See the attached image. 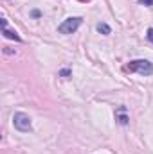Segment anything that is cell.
<instances>
[{
	"label": "cell",
	"mask_w": 153,
	"mask_h": 154,
	"mask_svg": "<svg viewBox=\"0 0 153 154\" xmlns=\"http://www.w3.org/2000/svg\"><path fill=\"white\" fill-rule=\"evenodd\" d=\"M115 120H117L121 125H126V124H128L130 118H128V115H126V108H124V106L117 109V113H115Z\"/></svg>",
	"instance_id": "5"
},
{
	"label": "cell",
	"mask_w": 153,
	"mask_h": 154,
	"mask_svg": "<svg viewBox=\"0 0 153 154\" xmlns=\"http://www.w3.org/2000/svg\"><path fill=\"white\" fill-rule=\"evenodd\" d=\"M31 14H33V16H34V18H40V16H41V13H40L38 9H34V11H33V13H31Z\"/></svg>",
	"instance_id": "10"
},
{
	"label": "cell",
	"mask_w": 153,
	"mask_h": 154,
	"mask_svg": "<svg viewBox=\"0 0 153 154\" xmlns=\"http://www.w3.org/2000/svg\"><path fill=\"white\" fill-rule=\"evenodd\" d=\"M81 22H83L81 16H70V18H67V20H63V22L60 23L58 32H60V34H74L77 29H79Z\"/></svg>",
	"instance_id": "3"
},
{
	"label": "cell",
	"mask_w": 153,
	"mask_h": 154,
	"mask_svg": "<svg viewBox=\"0 0 153 154\" xmlns=\"http://www.w3.org/2000/svg\"><path fill=\"white\" fill-rule=\"evenodd\" d=\"M60 77H70L72 75V72L69 70V68H65V70H60V74H58Z\"/></svg>",
	"instance_id": "7"
},
{
	"label": "cell",
	"mask_w": 153,
	"mask_h": 154,
	"mask_svg": "<svg viewBox=\"0 0 153 154\" xmlns=\"http://www.w3.org/2000/svg\"><path fill=\"white\" fill-rule=\"evenodd\" d=\"M146 38H148V41L153 45V27H150V29L146 31Z\"/></svg>",
	"instance_id": "8"
},
{
	"label": "cell",
	"mask_w": 153,
	"mask_h": 154,
	"mask_svg": "<svg viewBox=\"0 0 153 154\" xmlns=\"http://www.w3.org/2000/svg\"><path fill=\"white\" fill-rule=\"evenodd\" d=\"M139 4H144L146 7H153V0H139Z\"/></svg>",
	"instance_id": "9"
},
{
	"label": "cell",
	"mask_w": 153,
	"mask_h": 154,
	"mask_svg": "<svg viewBox=\"0 0 153 154\" xmlns=\"http://www.w3.org/2000/svg\"><path fill=\"white\" fill-rule=\"evenodd\" d=\"M79 2H85V4H86V2H92V0H79Z\"/></svg>",
	"instance_id": "12"
},
{
	"label": "cell",
	"mask_w": 153,
	"mask_h": 154,
	"mask_svg": "<svg viewBox=\"0 0 153 154\" xmlns=\"http://www.w3.org/2000/svg\"><path fill=\"white\" fill-rule=\"evenodd\" d=\"M0 25H2V32H4V36L9 39H15V41H22V38L16 34V31H9L7 29V22H5V18H2L0 20Z\"/></svg>",
	"instance_id": "4"
},
{
	"label": "cell",
	"mask_w": 153,
	"mask_h": 154,
	"mask_svg": "<svg viewBox=\"0 0 153 154\" xmlns=\"http://www.w3.org/2000/svg\"><path fill=\"white\" fill-rule=\"evenodd\" d=\"M124 70L126 72H135V74H139V75H153V63L151 61H148V59H133V61H130L126 66H124Z\"/></svg>",
	"instance_id": "1"
},
{
	"label": "cell",
	"mask_w": 153,
	"mask_h": 154,
	"mask_svg": "<svg viewBox=\"0 0 153 154\" xmlns=\"http://www.w3.org/2000/svg\"><path fill=\"white\" fill-rule=\"evenodd\" d=\"M13 125L16 131L20 133H29L33 129V124H31V116L27 113H22V111H16L13 115Z\"/></svg>",
	"instance_id": "2"
},
{
	"label": "cell",
	"mask_w": 153,
	"mask_h": 154,
	"mask_svg": "<svg viewBox=\"0 0 153 154\" xmlns=\"http://www.w3.org/2000/svg\"><path fill=\"white\" fill-rule=\"evenodd\" d=\"M4 52H5V54H13V52H15V50H13V48H11V47H4Z\"/></svg>",
	"instance_id": "11"
},
{
	"label": "cell",
	"mask_w": 153,
	"mask_h": 154,
	"mask_svg": "<svg viewBox=\"0 0 153 154\" xmlns=\"http://www.w3.org/2000/svg\"><path fill=\"white\" fill-rule=\"evenodd\" d=\"M96 29H97V32H99V34H103V36H108V34L112 32L110 25H108V23H105V22L97 23V25H96Z\"/></svg>",
	"instance_id": "6"
}]
</instances>
